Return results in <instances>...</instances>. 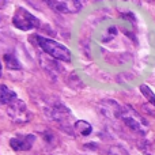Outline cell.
Returning a JSON list of instances; mask_svg holds the SVG:
<instances>
[{
    "label": "cell",
    "mask_w": 155,
    "mask_h": 155,
    "mask_svg": "<svg viewBox=\"0 0 155 155\" xmlns=\"http://www.w3.org/2000/svg\"><path fill=\"white\" fill-rule=\"evenodd\" d=\"M121 106L123 105H120L118 102L113 101V99H104L102 102H99L98 107L101 110L102 116L116 120V118H120L121 116Z\"/></svg>",
    "instance_id": "cell-7"
},
{
    "label": "cell",
    "mask_w": 155,
    "mask_h": 155,
    "mask_svg": "<svg viewBox=\"0 0 155 155\" xmlns=\"http://www.w3.org/2000/svg\"><path fill=\"white\" fill-rule=\"evenodd\" d=\"M120 120H123V123L125 124L128 128H131L134 132L139 135H146L148 131V127L146 120L129 105H123L121 106V116Z\"/></svg>",
    "instance_id": "cell-2"
},
{
    "label": "cell",
    "mask_w": 155,
    "mask_h": 155,
    "mask_svg": "<svg viewBox=\"0 0 155 155\" xmlns=\"http://www.w3.org/2000/svg\"><path fill=\"white\" fill-rule=\"evenodd\" d=\"M33 38H34L35 44L51 57H54V59L65 63L71 61V52L67 46L61 45L54 40H51V38L42 37V35H34Z\"/></svg>",
    "instance_id": "cell-1"
},
{
    "label": "cell",
    "mask_w": 155,
    "mask_h": 155,
    "mask_svg": "<svg viewBox=\"0 0 155 155\" xmlns=\"http://www.w3.org/2000/svg\"><path fill=\"white\" fill-rule=\"evenodd\" d=\"M74 131H75L78 135H80V136H88V135L91 134V131H93V128H91V125L87 121L79 120V121H76L75 125H74Z\"/></svg>",
    "instance_id": "cell-10"
},
{
    "label": "cell",
    "mask_w": 155,
    "mask_h": 155,
    "mask_svg": "<svg viewBox=\"0 0 155 155\" xmlns=\"http://www.w3.org/2000/svg\"><path fill=\"white\" fill-rule=\"evenodd\" d=\"M48 114L52 120L57 121L60 125H64V127H68L71 118H72V113H71V110L63 104L52 105L48 110Z\"/></svg>",
    "instance_id": "cell-5"
},
{
    "label": "cell",
    "mask_w": 155,
    "mask_h": 155,
    "mask_svg": "<svg viewBox=\"0 0 155 155\" xmlns=\"http://www.w3.org/2000/svg\"><path fill=\"white\" fill-rule=\"evenodd\" d=\"M5 64H7V67L11 68V70H19V68H21V64L18 63L16 57L14 56L12 53L5 54Z\"/></svg>",
    "instance_id": "cell-12"
},
{
    "label": "cell",
    "mask_w": 155,
    "mask_h": 155,
    "mask_svg": "<svg viewBox=\"0 0 155 155\" xmlns=\"http://www.w3.org/2000/svg\"><path fill=\"white\" fill-rule=\"evenodd\" d=\"M12 23L16 29L23 30V31L35 29V27L40 26V21L33 14H30L27 10H25L23 7L16 8L15 14L12 16Z\"/></svg>",
    "instance_id": "cell-3"
},
{
    "label": "cell",
    "mask_w": 155,
    "mask_h": 155,
    "mask_svg": "<svg viewBox=\"0 0 155 155\" xmlns=\"http://www.w3.org/2000/svg\"><path fill=\"white\" fill-rule=\"evenodd\" d=\"M16 98V94L5 84H0V105H10Z\"/></svg>",
    "instance_id": "cell-9"
},
{
    "label": "cell",
    "mask_w": 155,
    "mask_h": 155,
    "mask_svg": "<svg viewBox=\"0 0 155 155\" xmlns=\"http://www.w3.org/2000/svg\"><path fill=\"white\" fill-rule=\"evenodd\" d=\"M0 76H2V64H0Z\"/></svg>",
    "instance_id": "cell-14"
},
{
    "label": "cell",
    "mask_w": 155,
    "mask_h": 155,
    "mask_svg": "<svg viewBox=\"0 0 155 155\" xmlns=\"http://www.w3.org/2000/svg\"><path fill=\"white\" fill-rule=\"evenodd\" d=\"M34 142V135H19V136H15L10 140V146L15 151H27L33 147Z\"/></svg>",
    "instance_id": "cell-8"
},
{
    "label": "cell",
    "mask_w": 155,
    "mask_h": 155,
    "mask_svg": "<svg viewBox=\"0 0 155 155\" xmlns=\"http://www.w3.org/2000/svg\"><path fill=\"white\" fill-rule=\"evenodd\" d=\"M140 91H142L143 95L148 99V102L155 106V94L151 91V88L148 87V86H146V84H142V86H140Z\"/></svg>",
    "instance_id": "cell-11"
},
{
    "label": "cell",
    "mask_w": 155,
    "mask_h": 155,
    "mask_svg": "<svg viewBox=\"0 0 155 155\" xmlns=\"http://www.w3.org/2000/svg\"><path fill=\"white\" fill-rule=\"evenodd\" d=\"M48 5L53 8L54 11L61 14H76L82 10L83 3L78 2V0H53V2H48Z\"/></svg>",
    "instance_id": "cell-6"
},
{
    "label": "cell",
    "mask_w": 155,
    "mask_h": 155,
    "mask_svg": "<svg viewBox=\"0 0 155 155\" xmlns=\"http://www.w3.org/2000/svg\"><path fill=\"white\" fill-rule=\"evenodd\" d=\"M7 113L11 120L18 124H25L31 120V112L27 109L26 104L21 99H15L12 104L8 105Z\"/></svg>",
    "instance_id": "cell-4"
},
{
    "label": "cell",
    "mask_w": 155,
    "mask_h": 155,
    "mask_svg": "<svg viewBox=\"0 0 155 155\" xmlns=\"http://www.w3.org/2000/svg\"><path fill=\"white\" fill-rule=\"evenodd\" d=\"M5 4H7L5 2H0V5H5Z\"/></svg>",
    "instance_id": "cell-13"
}]
</instances>
